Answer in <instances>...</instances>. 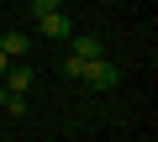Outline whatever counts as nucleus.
<instances>
[{
    "label": "nucleus",
    "mask_w": 158,
    "mask_h": 142,
    "mask_svg": "<svg viewBox=\"0 0 158 142\" xmlns=\"http://www.w3.org/2000/svg\"><path fill=\"white\" fill-rule=\"evenodd\" d=\"M37 37H53V42H69V37H74V21H69V11H53V16H37Z\"/></svg>",
    "instance_id": "2"
},
{
    "label": "nucleus",
    "mask_w": 158,
    "mask_h": 142,
    "mask_svg": "<svg viewBox=\"0 0 158 142\" xmlns=\"http://www.w3.org/2000/svg\"><path fill=\"white\" fill-rule=\"evenodd\" d=\"M6 111L11 116H27V95H6Z\"/></svg>",
    "instance_id": "8"
},
{
    "label": "nucleus",
    "mask_w": 158,
    "mask_h": 142,
    "mask_svg": "<svg viewBox=\"0 0 158 142\" xmlns=\"http://www.w3.org/2000/svg\"><path fill=\"white\" fill-rule=\"evenodd\" d=\"M116 79H121V68H116L111 58H95V63H85V84H90V90H111Z\"/></svg>",
    "instance_id": "1"
},
{
    "label": "nucleus",
    "mask_w": 158,
    "mask_h": 142,
    "mask_svg": "<svg viewBox=\"0 0 158 142\" xmlns=\"http://www.w3.org/2000/svg\"><path fill=\"white\" fill-rule=\"evenodd\" d=\"M0 84H6L11 95H27V90H32V68H27V63H11V68H6V79H0Z\"/></svg>",
    "instance_id": "4"
},
{
    "label": "nucleus",
    "mask_w": 158,
    "mask_h": 142,
    "mask_svg": "<svg viewBox=\"0 0 158 142\" xmlns=\"http://www.w3.org/2000/svg\"><path fill=\"white\" fill-rule=\"evenodd\" d=\"M6 68H11V58H6V53H0V79H6Z\"/></svg>",
    "instance_id": "9"
},
{
    "label": "nucleus",
    "mask_w": 158,
    "mask_h": 142,
    "mask_svg": "<svg viewBox=\"0 0 158 142\" xmlns=\"http://www.w3.org/2000/svg\"><path fill=\"white\" fill-rule=\"evenodd\" d=\"M53 11H63V0H32V16H53Z\"/></svg>",
    "instance_id": "7"
},
{
    "label": "nucleus",
    "mask_w": 158,
    "mask_h": 142,
    "mask_svg": "<svg viewBox=\"0 0 158 142\" xmlns=\"http://www.w3.org/2000/svg\"><path fill=\"white\" fill-rule=\"evenodd\" d=\"M6 95H11V90H6V84H0V111H6Z\"/></svg>",
    "instance_id": "10"
},
{
    "label": "nucleus",
    "mask_w": 158,
    "mask_h": 142,
    "mask_svg": "<svg viewBox=\"0 0 158 142\" xmlns=\"http://www.w3.org/2000/svg\"><path fill=\"white\" fill-rule=\"evenodd\" d=\"M69 42H74V47H69L74 58H85V63H95V58H100V37H90V32H74Z\"/></svg>",
    "instance_id": "5"
},
{
    "label": "nucleus",
    "mask_w": 158,
    "mask_h": 142,
    "mask_svg": "<svg viewBox=\"0 0 158 142\" xmlns=\"http://www.w3.org/2000/svg\"><path fill=\"white\" fill-rule=\"evenodd\" d=\"M27 47H32L27 32H0V53H6L11 63H27Z\"/></svg>",
    "instance_id": "3"
},
{
    "label": "nucleus",
    "mask_w": 158,
    "mask_h": 142,
    "mask_svg": "<svg viewBox=\"0 0 158 142\" xmlns=\"http://www.w3.org/2000/svg\"><path fill=\"white\" fill-rule=\"evenodd\" d=\"M63 74H69V79H85V58H74V53H63Z\"/></svg>",
    "instance_id": "6"
}]
</instances>
